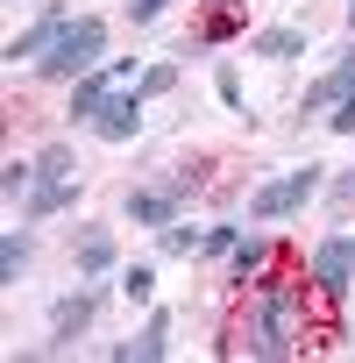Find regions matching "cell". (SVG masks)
Instances as JSON below:
<instances>
[{
    "mask_svg": "<svg viewBox=\"0 0 355 363\" xmlns=\"http://www.w3.org/2000/svg\"><path fill=\"white\" fill-rule=\"evenodd\" d=\"M107 356H114V363H163V356H170V306H149V320H142L128 342H114Z\"/></svg>",
    "mask_w": 355,
    "mask_h": 363,
    "instance_id": "cell-8",
    "label": "cell"
},
{
    "mask_svg": "<svg viewBox=\"0 0 355 363\" xmlns=\"http://www.w3.org/2000/svg\"><path fill=\"white\" fill-rule=\"evenodd\" d=\"M334 207H355V171H341V178H334Z\"/></svg>",
    "mask_w": 355,
    "mask_h": 363,
    "instance_id": "cell-26",
    "label": "cell"
},
{
    "mask_svg": "<svg viewBox=\"0 0 355 363\" xmlns=\"http://www.w3.org/2000/svg\"><path fill=\"white\" fill-rule=\"evenodd\" d=\"M199 242H206V228H192L185 214H178L170 228H156V250H163V257H199Z\"/></svg>",
    "mask_w": 355,
    "mask_h": 363,
    "instance_id": "cell-18",
    "label": "cell"
},
{
    "mask_svg": "<svg viewBox=\"0 0 355 363\" xmlns=\"http://www.w3.org/2000/svg\"><path fill=\"white\" fill-rule=\"evenodd\" d=\"M64 207H78V178H57V186H36V193L22 200V221L36 228V221H50V214H64Z\"/></svg>",
    "mask_w": 355,
    "mask_h": 363,
    "instance_id": "cell-15",
    "label": "cell"
},
{
    "mask_svg": "<svg viewBox=\"0 0 355 363\" xmlns=\"http://www.w3.org/2000/svg\"><path fill=\"white\" fill-rule=\"evenodd\" d=\"M242 235H249L242 221H214V228H206V242H199V257H221V264H228V250H235Z\"/></svg>",
    "mask_w": 355,
    "mask_h": 363,
    "instance_id": "cell-22",
    "label": "cell"
},
{
    "mask_svg": "<svg viewBox=\"0 0 355 363\" xmlns=\"http://www.w3.org/2000/svg\"><path fill=\"white\" fill-rule=\"evenodd\" d=\"M100 65H107V22L100 15H71V29L50 43V57H36V72L43 79H64V86H78Z\"/></svg>",
    "mask_w": 355,
    "mask_h": 363,
    "instance_id": "cell-3",
    "label": "cell"
},
{
    "mask_svg": "<svg viewBox=\"0 0 355 363\" xmlns=\"http://www.w3.org/2000/svg\"><path fill=\"white\" fill-rule=\"evenodd\" d=\"M214 93H221V107H228V114H242V107H249V100H242V72H235V65H221V72H214Z\"/></svg>",
    "mask_w": 355,
    "mask_h": 363,
    "instance_id": "cell-23",
    "label": "cell"
},
{
    "mask_svg": "<svg viewBox=\"0 0 355 363\" xmlns=\"http://www.w3.org/2000/svg\"><path fill=\"white\" fill-rule=\"evenodd\" d=\"M0 193H8V200H29V193H36V157H8V164H0Z\"/></svg>",
    "mask_w": 355,
    "mask_h": 363,
    "instance_id": "cell-20",
    "label": "cell"
},
{
    "mask_svg": "<svg viewBox=\"0 0 355 363\" xmlns=\"http://www.w3.org/2000/svg\"><path fill=\"white\" fill-rule=\"evenodd\" d=\"M305 285H313L327 306H341V299L355 292V235H348V228H334V235H320V242H313Z\"/></svg>",
    "mask_w": 355,
    "mask_h": 363,
    "instance_id": "cell-4",
    "label": "cell"
},
{
    "mask_svg": "<svg viewBox=\"0 0 355 363\" xmlns=\"http://www.w3.org/2000/svg\"><path fill=\"white\" fill-rule=\"evenodd\" d=\"M142 107H149V100H142L135 86H128V93H114V100L100 107L93 135H100V143H135V135H142Z\"/></svg>",
    "mask_w": 355,
    "mask_h": 363,
    "instance_id": "cell-12",
    "label": "cell"
},
{
    "mask_svg": "<svg viewBox=\"0 0 355 363\" xmlns=\"http://www.w3.org/2000/svg\"><path fill=\"white\" fill-rule=\"evenodd\" d=\"M298 328H305V285H291V278H263V285H249V320H242V356H263V363H277V356H291L298 349Z\"/></svg>",
    "mask_w": 355,
    "mask_h": 363,
    "instance_id": "cell-1",
    "label": "cell"
},
{
    "mask_svg": "<svg viewBox=\"0 0 355 363\" xmlns=\"http://www.w3.org/2000/svg\"><path fill=\"white\" fill-rule=\"evenodd\" d=\"M170 15V0H128V22L135 29H149V22H163Z\"/></svg>",
    "mask_w": 355,
    "mask_h": 363,
    "instance_id": "cell-24",
    "label": "cell"
},
{
    "mask_svg": "<svg viewBox=\"0 0 355 363\" xmlns=\"http://www.w3.org/2000/svg\"><path fill=\"white\" fill-rule=\"evenodd\" d=\"M249 57H263V65H291V57H305V29H298V22L256 29V36H249Z\"/></svg>",
    "mask_w": 355,
    "mask_h": 363,
    "instance_id": "cell-14",
    "label": "cell"
},
{
    "mask_svg": "<svg viewBox=\"0 0 355 363\" xmlns=\"http://www.w3.org/2000/svg\"><path fill=\"white\" fill-rule=\"evenodd\" d=\"M327 128H334V135H355V93H348V100H334V114H327Z\"/></svg>",
    "mask_w": 355,
    "mask_h": 363,
    "instance_id": "cell-25",
    "label": "cell"
},
{
    "mask_svg": "<svg viewBox=\"0 0 355 363\" xmlns=\"http://www.w3.org/2000/svg\"><path fill=\"white\" fill-rule=\"evenodd\" d=\"M348 93H355V43H348V50H341V65L305 93V107H298V114H305V121H327V114H334V100H348Z\"/></svg>",
    "mask_w": 355,
    "mask_h": 363,
    "instance_id": "cell-13",
    "label": "cell"
},
{
    "mask_svg": "<svg viewBox=\"0 0 355 363\" xmlns=\"http://www.w3.org/2000/svg\"><path fill=\"white\" fill-rule=\"evenodd\" d=\"M71 257H78V278H107V271H121V250H114V228H107V221H78Z\"/></svg>",
    "mask_w": 355,
    "mask_h": 363,
    "instance_id": "cell-9",
    "label": "cell"
},
{
    "mask_svg": "<svg viewBox=\"0 0 355 363\" xmlns=\"http://www.w3.org/2000/svg\"><path fill=\"white\" fill-rule=\"evenodd\" d=\"M320 186H327V164H291V171L263 178V186L249 193V221H256V228H277V221L305 214V207L320 200Z\"/></svg>",
    "mask_w": 355,
    "mask_h": 363,
    "instance_id": "cell-2",
    "label": "cell"
},
{
    "mask_svg": "<svg viewBox=\"0 0 355 363\" xmlns=\"http://www.w3.org/2000/svg\"><path fill=\"white\" fill-rule=\"evenodd\" d=\"M121 214H128L135 228H170L178 214H185V200H178L170 186H128V200H121Z\"/></svg>",
    "mask_w": 355,
    "mask_h": 363,
    "instance_id": "cell-11",
    "label": "cell"
},
{
    "mask_svg": "<svg viewBox=\"0 0 355 363\" xmlns=\"http://www.w3.org/2000/svg\"><path fill=\"white\" fill-rule=\"evenodd\" d=\"M57 178H78V150H71L64 135L36 150V186H57Z\"/></svg>",
    "mask_w": 355,
    "mask_h": 363,
    "instance_id": "cell-16",
    "label": "cell"
},
{
    "mask_svg": "<svg viewBox=\"0 0 355 363\" xmlns=\"http://www.w3.org/2000/svg\"><path fill=\"white\" fill-rule=\"evenodd\" d=\"M341 15H348V29H355V0H341Z\"/></svg>",
    "mask_w": 355,
    "mask_h": 363,
    "instance_id": "cell-27",
    "label": "cell"
},
{
    "mask_svg": "<svg viewBox=\"0 0 355 363\" xmlns=\"http://www.w3.org/2000/svg\"><path fill=\"white\" fill-rule=\"evenodd\" d=\"M121 79H128V57H107L100 72H86V79L71 86V107H64V121H71V128H93V121H100V107L121 93Z\"/></svg>",
    "mask_w": 355,
    "mask_h": 363,
    "instance_id": "cell-6",
    "label": "cell"
},
{
    "mask_svg": "<svg viewBox=\"0 0 355 363\" xmlns=\"http://www.w3.org/2000/svg\"><path fill=\"white\" fill-rule=\"evenodd\" d=\"M270 271H277V235L249 221V235L228 250V285H242V292H249V285H263Z\"/></svg>",
    "mask_w": 355,
    "mask_h": 363,
    "instance_id": "cell-7",
    "label": "cell"
},
{
    "mask_svg": "<svg viewBox=\"0 0 355 363\" xmlns=\"http://www.w3.org/2000/svg\"><path fill=\"white\" fill-rule=\"evenodd\" d=\"M170 86H178V57H156V65L135 79V93H142V100H156V93H170Z\"/></svg>",
    "mask_w": 355,
    "mask_h": 363,
    "instance_id": "cell-21",
    "label": "cell"
},
{
    "mask_svg": "<svg viewBox=\"0 0 355 363\" xmlns=\"http://www.w3.org/2000/svg\"><path fill=\"white\" fill-rule=\"evenodd\" d=\"M121 299L128 306H156V271L149 264H121Z\"/></svg>",
    "mask_w": 355,
    "mask_h": 363,
    "instance_id": "cell-19",
    "label": "cell"
},
{
    "mask_svg": "<svg viewBox=\"0 0 355 363\" xmlns=\"http://www.w3.org/2000/svg\"><path fill=\"white\" fill-rule=\"evenodd\" d=\"M214 8H235V0H214Z\"/></svg>",
    "mask_w": 355,
    "mask_h": 363,
    "instance_id": "cell-28",
    "label": "cell"
},
{
    "mask_svg": "<svg viewBox=\"0 0 355 363\" xmlns=\"http://www.w3.org/2000/svg\"><path fill=\"white\" fill-rule=\"evenodd\" d=\"M29 221L22 228H8V235H0V285H22V271H29Z\"/></svg>",
    "mask_w": 355,
    "mask_h": 363,
    "instance_id": "cell-17",
    "label": "cell"
},
{
    "mask_svg": "<svg viewBox=\"0 0 355 363\" xmlns=\"http://www.w3.org/2000/svg\"><path fill=\"white\" fill-rule=\"evenodd\" d=\"M100 299H107V285H93V278H86V285H78L71 299H57V313H50V328H43V349H50V356H64V349H71V342H78V335L93 328Z\"/></svg>",
    "mask_w": 355,
    "mask_h": 363,
    "instance_id": "cell-5",
    "label": "cell"
},
{
    "mask_svg": "<svg viewBox=\"0 0 355 363\" xmlns=\"http://www.w3.org/2000/svg\"><path fill=\"white\" fill-rule=\"evenodd\" d=\"M64 29H71V8H64V0H50L43 22L22 29V36H8V50H0V57H8V65H22V57H50V43H57Z\"/></svg>",
    "mask_w": 355,
    "mask_h": 363,
    "instance_id": "cell-10",
    "label": "cell"
}]
</instances>
